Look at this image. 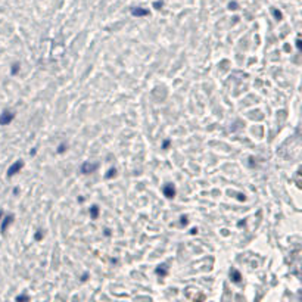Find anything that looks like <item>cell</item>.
Returning a JSON list of instances; mask_svg holds the SVG:
<instances>
[{
  "label": "cell",
  "instance_id": "cell-5",
  "mask_svg": "<svg viewBox=\"0 0 302 302\" xmlns=\"http://www.w3.org/2000/svg\"><path fill=\"white\" fill-rule=\"evenodd\" d=\"M230 277H231V281H233V283H240L242 281V274L236 268L230 270Z\"/></svg>",
  "mask_w": 302,
  "mask_h": 302
},
{
  "label": "cell",
  "instance_id": "cell-18",
  "mask_svg": "<svg viewBox=\"0 0 302 302\" xmlns=\"http://www.w3.org/2000/svg\"><path fill=\"white\" fill-rule=\"evenodd\" d=\"M168 146H170V140H165V142H164V145H162V147H164V149H167Z\"/></svg>",
  "mask_w": 302,
  "mask_h": 302
},
{
  "label": "cell",
  "instance_id": "cell-15",
  "mask_svg": "<svg viewBox=\"0 0 302 302\" xmlns=\"http://www.w3.org/2000/svg\"><path fill=\"white\" fill-rule=\"evenodd\" d=\"M162 5H164L162 2H155V3H153V6H155V9H161V7H162Z\"/></svg>",
  "mask_w": 302,
  "mask_h": 302
},
{
  "label": "cell",
  "instance_id": "cell-12",
  "mask_svg": "<svg viewBox=\"0 0 302 302\" xmlns=\"http://www.w3.org/2000/svg\"><path fill=\"white\" fill-rule=\"evenodd\" d=\"M115 174H117V170H115V168H111V170H109V173L106 174V179H111V177H114Z\"/></svg>",
  "mask_w": 302,
  "mask_h": 302
},
{
  "label": "cell",
  "instance_id": "cell-13",
  "mask_svg": "<svg viewBox=\"0 0 302 302\" xmlns=\"http://www.w3.org/2000/svg\"><path fill=\"white\" fill-rule=\"evenodd\" d=\"M65 149H67V145H65V143L59 145V147H58V153H63V152H65Z\"/></svg>",
  "mask_w": 302,
  "mask_h": 302
},
{
  "label": "cell",
  "instance_id": "cell-17",
  "mask_svg": "<svg viewBox=\"0 0 302 302\" xmlns=\"http://www.w3.org/2000/svg\"><path fill=\"white\" fill-rule=\"evenodd\" d=\"M187 223H189V221H187V217H181V224H183V225H186Z\"/></svg>",
  "mask_w": 302,
  "mask_h": 302
},
{
  "label": "cell",
  "instance_id": "cell-19",
  "mask_svg": "<svg viewBox=\"0 0 302 302\" xmlns=\"http://www.w3.org/2000/svg\"><path fill=\"white\" fill-rule=\"evenodd\" d=\"M35 239H37V240H40V239H41V233H37V235H35Z\"/></svg>",
  "mask_w": 302,
  "mask_h": 302
},
{
  "label": "cell",
  "instance_id": "cell-8",
  "mask_svg": "<svg viewBox=\"0 0 302 302\" xmlns=\"http://www.w3.org/2000/svg\"><path fill=\"white\" fill-rule=\"evenodd\" d=\"M90 217L93 220H97V217H99V207L97 205H93L90 208Z\"/></svg>",
  "mask_w": 302,
  "mask_h": 302
},
{
  "label": "cell",
  "instance_id": "cell-7",
  "mask_svg": "<svg viewBox=\"0 0 302 302\" xmlns=\"http://www.w3.org/2000/svg\"><path fill=\"white\" fill-rule=\"evenodd\" d=\"M12 221H13V215H7V217H6V218L3 220V224H2V231H3V233L6 231L7 225H9V224L12 223Z\"/></svg>",
  "mask_w": 302,
  "mask_h": 302
},
{
  "label": "cell",
  "instance_id": "cell-1",
  "mask_svg": "<svg viewBox=\"0 0 302 302\" xmlns=\"http://www.w3.org/2000/svg\"><path fill=\"white\" fill-rule=\"evenodd\" d=\"M22 167H24V162L21 161V159L16 161L15 164H12L11 167H9V170H7V177H12V175H15L16 173H19Z\"/></svg>",
  "mask_w": 302,
  "mask_h": 302
},
{
  "label": "cell",
  "instance_id": "cell-16",
  "mask_svg": "<svg viewBox=\"0 0 302 302\" xmlns=\"http://www.w3.org/2000/svg\"><path fill=\"white\" fill-rule=\"evenodd\" d=\"M18 69H19V65H18V63H15V65H13V68H12V74H16Z\"/></svg>",
  "mask_w": 302,
  "mask_h": 302
},
{
  "label": "cell",
  "instance_id": "cell-10",
  "mask_svg": "<svg viewBox=\"0 0 302 302\" xmlns=\"http://www.w3.org/2000/svg\"><path fill=\"white\" fill-rule=\"evenodd\" d=\"M229 9L230 11H236V9H239V5L236 2H231V3H229Z\"/></svg>",
  "mask_w": 302,
  "mask_h": 302
},
{
  "label": "cell",
  "instance_id": "cell-9",
  "mask_svg": "<svg viewBox=\"0 0 302 302\" xmlns=\"http://www.w3.org/2000/svg\"><path fill=\"white\" fill-rule=\"evenodd\" d=\"M167 273H168V270H167V267H165V265H161L159 268H156V274H159L161 277H165V276H167Z\"/></svg>",
  "mask_w": 302,
  "mask_h": 302
},
{
  "label": "cell",
  "instance_id": "cell-4",
  "mask_svg": "<svg viewBox=\"0 0 302 302\" xmlns=\"http://www.w3.org/2000/svg\"><path fill=\"white\" fill-rule=\"evenodd\" d=\"M164 195L167 196L168 199L174 197V196H175V187H174L173 184H167L165 187H164Z\"/></svg>",
  "mask_w": 302,
  "mask_h": 302
},
{
  "label": "cell",
  "instance_id": "cell-6",
  "mask_svg": "<svg viewBox=\"0 0 302 302\" xmlns=\"http://www.w3.org/2000/svg\"><path fill=\"white\" fill-rule=\"evenodd\" d=\"M131 15H134V16H146V15H149V11L143 9V7H133L131 9Z\"/></svg>",
  "mask_w": 302,
  "mask_h": 302
},
{
  "label": "cell",
  "instance_id": "cell-2",
  "mask_svg": "<svg viewBox=\"0 0 302 302\" xmlns=\"http://www.w3.org/2000/svg\"><path fill=\"white\" fill-rule=\"evenodd\" d=\"M97 164H91V162H84L83 165H81V173L83 174H91V173H95L96 170H97Z\"/></svg>",
  "mask_w": 302,
  "mask_h": 302
},
{
  "label": "cell",
  "instance_id": "cell-3",
  "mask_svg": "<svg viewBox=\"0 0 302 302\" xmlns=\"http://www.w3.org/2000/svg\"><path fill=\"white\" fill-rule=\"evenodd\" d=\"M12 119H13V114L5 111L3 114H2V117H0V125H7Z\"/></svg>",
  "mask_w": 302,
  "mask_h": 302
},
{
  "label": "cell",
  "instance_id": "cell-20",
  "mask_svg": "<svg viewBox=\"0 0 302 302\" xmlns=\"http://www.w3.org/2000/svg\"><path fill=\"white\" fill-rule=\"evenodd\" d=\"M0 218H2V211H0Z\"/></svg>",
  "mask_w": 302,
  "mask_h": 302
},
{
  "label": "cell",
  "instance_id": "cell-11",
  "mask_svg": "<svg viewBox=\"0 0 302 302\" xmlns=\"http://www.w3.org/2000/svg\"><path fill=\"white\" fill-rule=\"evenodd\" d=\"M273 13H274V16L277 18V21H281V18H283V15H281V12H279L277 9H274L273 11Z\"/></svg>",
  "mask_w": 302,
  "mask_h": 302
},
{
  "label": "cell",
  "instance_id": "cell-14",
  "mask_svg": "<svg viewBox=\"0 0 302 302\" xmlns=\"http://www.w3.org/2000/svg\"><path fill=\"white\" fill-rule=\"evenodd\" d=\"M30 298L27 296V295H21V296H18L16 298V301H28Z\"/></svg>",
  "mask_w": 302,
  "mask_h": 302
}]
</instances>
